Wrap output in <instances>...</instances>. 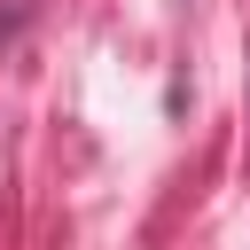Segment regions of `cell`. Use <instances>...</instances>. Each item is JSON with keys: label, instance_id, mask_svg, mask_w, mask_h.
<instances>
[]
</instances>
